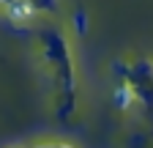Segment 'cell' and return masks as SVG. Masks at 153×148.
Returning a JSON list of instances; mask_svg holds the SVG:
<instances>
[{
    "instance_id": "obj_1",
    "label": "cell",
    "mask_w": 153,
    "mask_h": 148,
    "mask_svg": "<svg viewBox=\"0 0 153 148\" xmlns=\"http://www.w3.org/2000/svg\"><path fill=\"white\" fill-rule=\"evenodd\" d=\"M131 104V90L123 85V88H118V90H115V107H120V110H126Z\"/></svg>"
}]
</instances>
